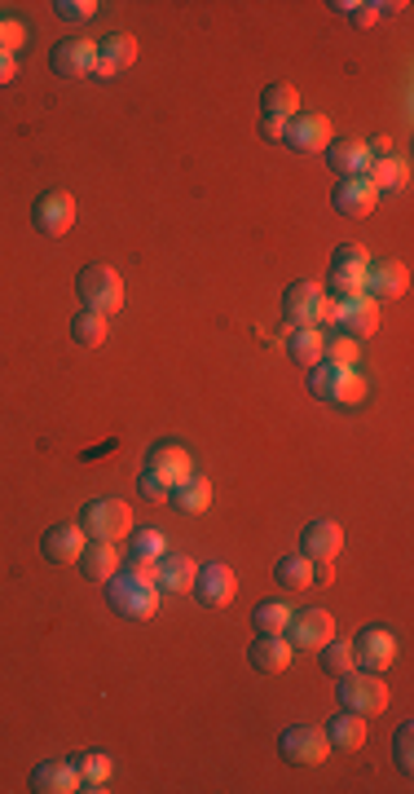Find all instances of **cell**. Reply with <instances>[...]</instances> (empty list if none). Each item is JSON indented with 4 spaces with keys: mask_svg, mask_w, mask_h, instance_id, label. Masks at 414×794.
<instances>
[{
    "mask_svg": "<svg viewBox=\"0 0 414 794\" xmlns=\"http://www.w3.org/2000/svg\"><path fill=\"white\" fill-rule=\"evenodd\" d=\"M106 596H111V609L120 618H133V622H150L159 613V587L137 579L133 570H120L111 583H106Z\"/></svg>",
    "mask_w": 414,
    "mask_h": 794,
    "instance_id": "6da1fadb",
    "label": "cell"
},
{
    "mask_svg": "<svg viewBox=\"0 0 414 794\" xmlns=\"http://www.w3.org/2000/svg\"><path fill=\"white\" fill-rule=\"evenodd\" d=\"M283 318H287V332H296V327H317L322 332V323H330V296H326V287H317L309 278L291 283L287 296H283Z\"/></svg>",
    "mask_w": 414,
    "mask_h": 794,
    "instance_id": "7a4b0ae2",
    "label": "cell"
},
{
    "mask_svg": "<svg viewBox=\"0 0 414 794\" xmlns=\"http://www.w3.org/2000/svg\"><path fill=\"white\" fill-rule=\"evenodd\" d=\"M79 525L93 543H124L133 534V508L124 499H93L79 512Z\"/></svg>",
    "mask_w": 414,
    "mask_h": 794,
    "instance_id": "3957f363",
    "label": "cell"
},
{
    "mask_svg": "<svg viewBox=\"0 0 414 794\" xmlns=\"http://www.w3.org/2000/svg\"><path fill=\"white\" fill-rule=\"evenodd\" d=\"M75 291H79V300H85V309H93V313L115 318L124 309V278L111 265H89L85 274H79Z\"/></svg>",
    "mask_w": 414,
    "mask_h": 794,
    "instance_id": "277c9868",
    "label": "cell"
},
{
    "mask_svg": "<svg viewBox=\"0 0 414 794\" xmlns=\"http://www.w3.org/2000/svg\"><path fill=\"white\" fill-rule=\"evenodd\" d=\"M340 702H344V710L362 715V720L384 715L388 710V680H379V671H349L340 680Z\"/></svg>",
    "mask_w": 414,
    "mask_h": 794,
    "instance_id": "5b68a950",
    "label": "cell"
},
{
    "mask_svg": "<svg viewBox=\"0 0 414 794\" xmlns=\"http://www.w3.org/2000/svg\"><path fill=\"white\" fill-rule=\"evenodd\" d=\"M366 270H371V257H366V248H357V244H344V248H336V257H330L326 296L344 300V296H357V291H366Z\"/></svg>",
    "mask_w": 414,
    "mask_h": 794,
    "instance_id": "8992f818",
    "label": "cell"
},
{
    "mask_svg": "<svg viewBox=\"0 0 414 794\" xmlns=\"http://www.w3.org/2000/svg\"><path fill=\"white\" fill-rule=\"evenodd\" d=\"M330 323H336L344 336H353V340L375 336V332H379V300L366 296V291L344 296V300L330 296Z\"/></svg>",
    "mask_w": 414,
    "mask_h": 794,
    "instance_id": "52a82bcc",
    "label": "cell"
},
{
    "mask_svg": "<svg viewBox=\"0 0 414 794\" xmlns=\"http://www.w3.org/2000/svg\"><path fill=\"white\" fill-rule=\"evenodd\" d=\"M278 750L287 764H300V768H317L330 759V742H326V729L317 724H296L278 737Z\"/></svg>",
    "mask_w": 414,
    "mask_h": 794,
    "instance_id": "ba28073f",
    "label": "cell"
},
{
    "mask_svg": "<svg viewBox=\"0 0 414 794\" xmlns=\"http://www.w3.org/2000/svg\"><path fill=\"white\" fill-rule=\"evenodd\" d=\"M146 472L159 476V482L168 486V491H177L186 476H195V459H190V450L177 446V442H159V446H150V455H146Z\"/></svg>",
    "mask_w": 414,
    "mask_h": 794,
    "instance_id": "9c48e42d",
    "label": "cell"
},
{
    "mask_svg": "<svg viewBox=\"0 0 414 794\" xmlns=\"http://www.w3.org/2000/svg\"><path fill=\"white\" fill-rule=\"evenodd\" d=\"M397 631H388V626H366V631H357V641H353V654H357V667L362 671H388L392 662H397Z\"/></svg>",
    "mask_w": 414,
    "mask_h": 794,
    "instance_id": "30bf717a",
    "label": "cell"
},
{
    "mask_svg": "<svg viewBox=\"0 0 414 794\" xmlns=\"http://www.w3.org/2000/svg\"><path fill=\"white\" fill-rule=\"evenodd\" d=\"M287 641L296 649H313L317 654L322 645L336 641V618H330V609H296V618L287 626Z\"/></svg>",
    "mask_w": 414,
    "mask_h": 794,
    "instance_id": "8fae6325",
    "label": "cell"
},
{
    "mask_svg": "<svg viewBox=\"0 0 414 794\" xmlns=\"http://www.w3.org/2000/svg\"><path fill=\"white\" fill-rule=\"evenodd\" d=\"M75 216H79V208H75V199H71L66 190H45V195L36 199V208H32L36 229H40V234H49V238L71 234Z\"/></svg>",
    "mask_w": 414,
    "mask_h": 794,
    "instance_id": "7c38bea8",
    "label": "cell"
},
{
    "mask_svg": "<svg viewBox=\"0 0 414 794\" xmlns=\"http://www.w3.org/2000/svg\"><path fill=\"white\" fill-rule=\"evenodd\" d=\"M40 547H45V561H53V566H79V556L89 547V534L79 521H62L40 538Z\"/></svg>",
    "mask_w": 414,
    "mask_h": 794,
    "instance_id": "4fadbf2b",
    "label": "cell"
},
{
    "mask_svg": "<svg viewBox=\"0 0 414 794\" xmlns=\"http://www.w3.org/2000/svg\"><path fill=\"white\" fill-rule=\"evenodd\" d=\"M49 66H53L62 79L93 75V66H98V40H79V36H75V40H58Z\"/></svg>",
    "mask_w": 414,
    "mask_h": 794,
    "instance_id": "5bb4252c",
    "label": "cell"
},
{
    "mask_svg": "<svg viewBox=\"0 0 414 794\" xmlns=\"http://www.w3.org/2000/svg\"><path fill=\"white\" fill-rule=\"evenodd\" d=\"M195 579H199V566L186 551H163L159 556V566H154V587L159 592H173V596L195 592Z\"/></svg>",
    "mask_w": 414,
    "mask_h": 794,
    "instance_id": "9a60e30c",
    "label": "cell"
},
{
    "mask_svg": "<svg viewBox=\"0 0 414 794\" xmlns=\"http://www.w3.org/2000/svg\"><path fill=\"white\" fill-rule=\"evenodd\" d=\"M291 150H300V154H317V150H326L330 146V115H296V120H287V137H283Z\"/></svg>",
    "mask_w": 414,
    "mask_h": 794,
    "instance_id": "2e32d148",
    "label": "cell"
},
{
    "mask_svg": "<svg viewBox=\"0 0 414 794\" xmlns=\"http://www.w3.org/2000/svg\"><path fill=\"white\" fill-rule=\"evenodd\" d=\"M195 596H199L208 609H225V605L238 596V574H234L229 566L212 561L208 570H199V579H195Z\"/></svg>",
    "mask_w": 414,
    "mask_h": 794,
    "instance_id": "e0dca14e",
    "label": "cell"
},
{
    "mask_svg": "<svg viewBox=\"0 0 414 794\" xmlns=\"http://www.w3.org/2000/svg\"><path fill=\"white\" fill-rule=\"evenodd\" d=\"M340 547H344V530L336 521H309L304 534H300V551L309 556L313 566L317 561H336Z\"/></svg>",
    "mask_w": 414,
    "mask_h": 794,
    "instance_id": "ac0fdd59",
    "label": "cell"
},
{
    "mask_svg": "<svg viewBox=\"0 0 414 794\" xmlns=\"http://www.w3.org/2000/svg\"><path fill=\"white\" fill-rule=\"evenodd\" d=\"M330 203H336V212L340 216H371L375 212V203H379V190L366 182V177H340V186H336V195H330Z\"/></svg>",
    "mask_w": 414,
    "mask_h": 794,
    "instance_id": "d6986e66",
    "label": "cell"
},
{
    "mask_svg": "<svg viewBox=\"0 0 414 794\" xmlns=\"http://www.w3.org/2000/svg\"><path fill=\"white\" fill-rule=\"evenodd\" d=\"M133 62H137V40L128 32H115L106 40H98V66H93V75L98 79H111V75L128 71Z\"/></svg>",
    "mask_w": 414,
    "mask_h": 794,
    "instance_id": "ffe728a7",
    "label": "cell"
},
{
    "mask_svg": "<svg viewBox=\"0 0 414 794\" xmlns=\"http://www.w3.org/2000/svg\"><path fill=\"white\" fill-rule=\"evenodd\" d=\"M410 291V270L401 261H379L366 270V296L375 300H397Z\"/></svg>",
    "mask_w": 414,
    "mask_h": 794,
    "instance_id": "44dd1931",
    "label": "cell"
},
{
    "mask_svg": "<svg viewBox=\"0 0 414 794\" xmlns=\"http://www.w3.org/2000/svg\"><path fill=\"white\" fill-rule=\"evenodd\" d=\"M291 658H296V645L287 641V635H256V645H252V667H256L261 675H283V671L291 667Z\"/></svg>",
    "mask_w": 414,
    "mask_h": 794,
    "instance_id": "7402d4cb",
    "label": "cell"
},
{
    "mask_svg": "<svg viewBox=\"0 0 414 794\" xmlns=\"http://www.w3.org/2000/svg\"><path fill=\"white\" fill-rule=\"evenodd\" d=\"M371 159H375V154H371V146H366V141H353V137H349V141H330V146H326V164L336 169L340 177H366Z\"/></svg>",
    "mask_w": 414,
    "mask_h": 794,
    "instance_id": "603a6c76",
    "label": "cell"
},
{
    "mask_svg": "<svg viewBox=\"0 0 414 794\" xmlns=\"http://www.w3.org/2000/svg\"><path fill=\"white\" fill-rule=\"evenodd\" d=\"M79 574L89 583H111L120 574V543H93L89 538L85 556H79Z\"/></svg>",
    "mask_w": 414,
    "mask_h": 794,
    "instance_id": "cb8c5ba5",
    "label": "cell"
},
{
    "mask_svg": "<svg viewBox=\"0 0 414 794\" xmlns=\"http://www.w3.org/2000/svg\"><path fill=\"white\" fill-rule=\"evenodd\" d=\"M32 790H36V794H71V790H79V772H75V764H66V759L36 764Z\"/></svg>",
    "mask_w": 414,
    "mask_h": 794,
    "instance_id": "d4e9b609",
    "label": "cell"
},
{
    "mask_svg": "<svg viewBox=\"0 0 414 794\" xmlns=\"http://www.w3.org/2000/svg\"><path fill=\"white\" fill-rule=\"evenodd\" d=\"M326 742H330V750H349V755L362 750L366 746V720H362V715H353V710L336 715V720L326 724Z\"/></svg>",
    "mask_w": 414,
    "mask_h": 794,
    "instance_id": "484cf974",
    "label": "cell"
},
{
    "mask_svg": "<svg viewBox=\"0 0 414 794\" xmlns=\"http://www.w3.org/2000/svg\"><path fill=\"white\" fill-rule=\"evenodd\" d=\"M366 182H371L379 195H384V190H405V182H410V164H405V159H397V154H379V159H371Z\"/></svg>",
    "mask_w": 414,
    "mask_h": 794,
    "instance_id": "4316f807",
    "label": "cell"
},
{
    "mask_svg": "<svg viewBox=\"0 0 414 794\" xmlns=\"http://www.w3.org/2000/svg\"><path fill=\"white\" fill-rule=\"evenodd\" d=\"M322 349H326V336H322L317 327H296V332H287V353H291V362H300L304 371H313V367L322 362Z\"/></svg>",
    "mask_w": 414,
    "mask_h": 794,
    "instance_id": "83f0119b",
    "label": "cell"
},
{
    "mask_svg": "<svg viewBox=\"0 0 414 794\" xmlns=\"http://www.w3.org/2000/svg\"><path fill=\"white\" fill-rule=\"evenodd\" d=\"M106 336H111V318H106V313L85 309V313L71 318V340H75V345L98 349V345H106Z\"/></svg>",
    "mask_w": 414,
    "mask_h": 794,
    "instance_id": "f1b7e54d",
    "label": "cell"
},
{
    "mask_svg": "<svg viewBox=\"0 0 414 794\" xmlns=\"http://www.w3.org/2000/svg\"><path fill=\"white\" fill-rule=\"evenodd\" d=\"M261 111H265V120L287 124V120H296V115H300V94L278 79V85H269V89L261 94Z\"/></svg>",
    "mask_w": 414,
    "mask_h": 794,
    "instance_id": "f546056e",
    "label": "cell"
},
{
    "mask_svg": "<svg viewBox=\"0 0 414 794\" xmlns=\"http://www.w3.org/2000/svg\"><path fill=\"white\" fill-rule=\"evenodd\" d=\"M274 579L287 592H304V587H313V561L304 551H291V556H283V561L274 566Z\"/></svg>",
    "mask_w": 414,
    "mask_h": 794,
    "instance_id": "4dcf8cb0",
    "label": "cell"
},
{
    "mask_svg": "<svg viewBox=\"0 0 414 794\" xmlns=\"http://www.w3.org/2000/svg\"><path fill=\"white\" fill-rule=\"evenodd\" d=\"M71 764H75V772H79V790H106V781H111V772H115V764H111L106 755H98V750L75 755Z\"/></svg>",
    "mask_w": 414,
    "mask_h": 794,
    "instance_id": "1f68e13d",
    "label": "cell"
},
{
    "mask_svg": "<svg viewBox=\"0 0 414 794\" xmlns=\"http://www.w3.org/2000/svg\"><path fill=\"white\" fill-rule=\"evenodd\" d=\"M168 504H173V508H181V512H203V508L212 504V482L195 472V476H186V482L173 491V499H168Z\"/></svg>",
    "mask_w": 414,
    "mask_h": 794,
    "instance_id": "d6a6232c",
    "label": "cell"
},
{
    "mask_svg": "<svg viewBox=\"0 0 414 794\" xmlns=\"http://www.w3.org/2000/svg\"><path fill=\"white\" fill-rule=\"evenodd\" d=\"M291 618H296V605H287V600H265V605H256V613H252V622H256L261 635H287Z\"/></svg>",
    "mask_w": 414,
    "mask_h": 794,
    "instance_id": "836d02e7",
    "label": "cell"
},
{
    "mask_svg": "<svg viewBox=\"0 0 414 794\" xmlns=\"http://www.w3.org/2000/svg\"><path fill=\"white\" fill-rule=\"evenodd\" d=\"M317 654H322V671H326V675H336V680H344L349 671H357L353 641H330V645H322Z\"/></svg>",
    "mask_w": 414,
    "mask_h": 794,
    "instance_id": "e575fe53",
    "label": "cell"
},
{
    "mask_svg": "<svg viewBox=\"0 0 414 794\" xmlns=\"http://www.w3.org/2000/svg\"><path fill=\"white\" fill-rule=\"evenodd\" d=\"M344 371H353V367L317 362V367L309 371V388H313V397H322V402H336V393H340V380H344Z\"/></svg>",
    "mask_w": 414,
    "mask_h": 794,
    "instance_id": "d590c367",
    "label": "cell"
},
{
    "mask_svg": "<svg viewBox=\"0 0 414 794\" xmlns=\"http://www.w3.org/2000/svg\"><path fill=\"white\" fill-rule=\"evenodd\" d=\"M322 362H336V367H353V371H357V362H362V340L336 332V336L326 340V349H322Z\"/></svg>",
    "mask_w": 414,
    "mask_h": 794,
    "instance_id": "8d00e7d4",
    "label": "cell"
},
{
    "mask_svg": "<svg viewBox=\"0 0 414 794\" xmlns=\"http://www.w3.org/2000/svg\"><path fill=\"white\" fill-rule=\"evenodd\" d=\"M163 551H168V538H163V530H141L133 538V561H159Z\"/></svg>",
    "mask_w": 414,
    "mask_h": 794,
    "instance_id": "74e56055",
    "label": "cell"
},
{
    "mask_svg": "<svg viewBox=\"0 0 414 794\" xmlns=\"http://www.w3.org/2000/svg\"><path fill=\"white\" fill-rule=\"evenodd\" d=\"M366 380L357 375V371H344V380H340V393H336V407H362L366 402Z\"/></svg>",
    "mask_w": 414,
    "mask_h": 794,
    "instance_id": "f35d334b",
    "label": "cell"
},
{
    "mask_svg": "<svg viewBox=\"0 0 414 794\" xmlns=\"http://www.w3.org/2000/svg\"><path fill=\"white\" fill-rule=\"evenodd\" d=\"M53 14L66 18V23H89L98 14V0H58Z\"/></svg>",
    "mask_w": 414,
    "mask_h": 794,
    "instance_id": "ab89813d",
    "label": "cell"
},
{
    "mask_svg": "<svg viewBox=\"0 0 414 794\" xmlns=\"http://www.w3.org/2000/svg\"><path fill=\"white\" fill-rule=\"evenodd\" d=\"M23 45H27V27L18 18H0V53H14L18 58Z\"/></svg>",
    "mask_w": 414,
    "mask_h": 794,
    "instance_id": "60d3db41",
    "label": "cell"
},
{
    "mask_svg": "<svg viewBox=\"0 0 414 794\" xmlns=\"http://www.w3.org/2000/svg\"><path fill=\"white\" fill-rule=\"evenodd\" d=\"M344 18H353V27H362V32H366V27H375V23L384 18V5H375V0H353Z\"/></svg>",
    "mask_w": 414,
    "mask_h": 794,
    "instance_id": "b9f144b4",
    "label": "cell"
},
{
    "mask_svg": "<svg viewBox=\"0 0 414 794\" xmlns=\"http://www.w3.org/2000/svg\"><path fill=\"white\" fill-rule=\"evenodd\" d=\"M137 491H141V499H146V504H168V499H173V491L163 486L159 476H150L146 468H141V476H137Z\"/></svg>",
    "mask_w": 414,
    "mask_h": 794,
    "instance_id": "7bdbcfd3",
    "label": "cell"
},
{
    "mask_svg": "<svg viewBox=\"0 0 414 794\" xmlns=\"http://www.w3.org/2000/svg\"><path fill=\"white\" fill-rule=\"evenodd\" d=\"M410 742H414V729L405 724V729L397 733V768H401V772H414V750H410Z\"/></svg>",
    "mask_w": 414,
    "mask_h": 794,
    "instance_id": "ee69618b",
    "label": "cell"
},
{
    "mask_svg": "<svg viewBox=\"0 0 414 794\" xmlns=\"http://www.w3.org/2000/svg\"><path fill=\"white\" fill-rule=\"evenodd\" d=\"M14 79H18V58L14 53H0V89L14 85Z\"/></svg>",
    "mask_w": 414,
    "mask_h": 794,
    "instance_id": "f6af8a7d",
    "label": "cell"
},
{
    "mask_svg": "<svg viewBox=\"0 0 414 794\" xmlns=\"http://www.w3.org/2000/svg\"><path fill=\"white\" fill-rule=\"evenodd\" d=\"M261 133H265L269 141H283V137H287V124H278V120H265V124H261Z\"/></svg>",
    "mask_w": 414,
    "mask_h": 794,
    "instance_id": "bcb514c9",
    "label": "cell"
}]
</instances>
